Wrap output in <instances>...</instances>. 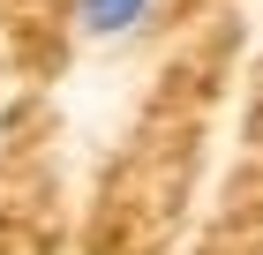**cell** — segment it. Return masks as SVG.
I'll list each match as a JSON object with an SVG mask.
<instances>
[{"mask_svg": "<svg viewBox=\"0 0 263 255\" xmlns=\"http://www.w3.org/2000/svg\"><path fill=\"white\" fill-rule=\"evenodd\" d=\"M151 8L158 0H76V30L83 38H128V30H143Z\"/></svg>", "mask_w": 263, "mask_h": 255, "instance_id": "obj_1", "label": "cell"}]
</instances>
